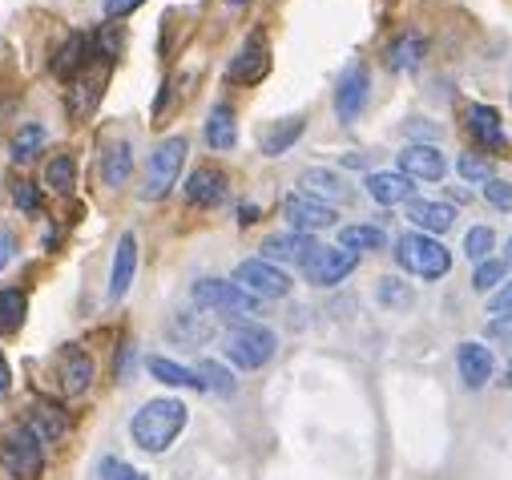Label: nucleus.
I'll return each instance as SVG.
<instances>
[{
	"instance_id": "obj_1",
	"label": "nucleus",
	"mask_w": 512,
	"mask_h": 480,
	"mask_svg": "<svg viewBox=\"0 0 512 480\" xmlns=\"http://www.w3.org/2000/svg\"><path fill=\"white\" fill-rule=\"evenodd\" d=\"M186 420H190V412L182 400H150L142 412H134L130 436L142 452H166L178 440V432L186 428Z\"/></svg>"
},
{
	"instance_id": "obj_2",
	"label": "nucleus",
	"mask_w": 512,
	"mask_h": 480,
	"mask_svg": "<svg viewBox=\"0 0 512 480\" xmlns=\"http://www.w3.org/2000/svg\"><path fill=\"white\" fill-rule=\"evenodd\" d=\"M396 259L408 275H420V279H444L452 271V255L444 243H436L432 234L416 230V234H404L396 243Z\"/></svg>"
},
{
	"instance_id": "obj_3",
	"label": "nucleus",
	"mask_w": 512,
	"mask_h": 480,
	"mask_svg": "<svg viewBox=\"0 0 512 480\" xmlns=\"http://www.w3.org/2000/svg\"><path fill=\"white\" fill-rule=\"evenodd\" d=\"M275 347H279V339L263 323H234L226 331V359H230V364H238V368H246V372L271 364Z\"/></svg>"
},
{
	"instance_id": "obj_4",
	"label": "nucleus",
	"mask_w": 512,
	"mask_h": 480,
	"mask_svg": "<svg viewBox=\"0 0 512 480\" xmlns=\"http://www.w3.org/2000/svg\"><path fill=\"white\" fill-rule=\"evenodd\" d=\"M41 444H45V440H41L29 424L9 428L5 440H0V464H5V472L17 476V480H33V476H41V468H45Z\"/></svg>"
},
{
	"instance_id": "obj_5",
	"label": "nucleus",
	"mask_w": 512,
	"mask_h": 480,
	"mask_svg": "<svg viewBox=\"0 0 512 480\" xmlns=\"http://www.w3.org/2000/svg\"><path fill=\"white\" fill-rule=\"evenodd\" d=\"M182 162H186V138H166V142L150 154L142 198H162V194H170V186H174L178 174H182Z\"/></svg>"
},
{
	"instance_id": "obj_6",
	"label": "nucleus",
	"mask_w": 512,
	"mask_h": 480,
	"mask_svg": "<svg viewBox=\"0 0 512 480\" xmlns=\"http://www.w3.org/2000/svg\"><path fill=\"white\" fill-rule=\"evenodd\" d=\"M190 295H194L198 307H206V311H222V315H250L254 307H259V299H254L246 287H238V283H222V279H198Z\"/></svg>"
},
{
	"instance_id": "obj_7",
	"label": "nucleus",
	"mask_w": 512,
	"mask_h": 480,
	"mask_svg": "<svg viewBox=\"0 0 512 480\" xmlns=\"http://www.w3.org/2000/svg\"><path fill=\"white\" fill-rule=\"evenodd\" d=\"M234 283L246 287L254 299H283V295L291 291V279H287L275 263H267V259H246V263H238Z\"/></svg>"
},
{
	"instance_id": "obj_8",
	"label": "nucleus",
	"mask_w": 512,
	"mask_h": 480,
	"mask_svg": "<svg viewBox=\"0 0 512 480\" xmlns=\"http://www.w3.org/2000/svg\"><path fill=\"white\" fill-rule=\"evenodd\" d=\"M367 97H371L367 65H347L339 77V89H335V117L339 122H355V117L367 109Z\"/></svg>"
},
{
	"instance_id": "obj_9",
	"label": "nucleus",
	"mask_w": 512,
	"mask_h": 480,
	"mask_svg": "<svg viewBox=\"0 0 512 480\" xmlns=\"http://www.w3.org/2000/svg\"><path fill=\"white\" fill-rule=\"evenodd\" d=\"M355 267H359V255H355V251H347V247H319V255L303 267V275H307V283H315V287H335V283H343Z\"/></svg>"
},
{
	"instance_id": "obj_10",
	"label": "nucleus",
	"mask_w": 512,
	"mask_h": 480,
	"mask_svg": "<svg viewBox=\"0 0 512 480\" xmlns=\"http://www.w3.org/2000/svg\"><path fill=\"white\" fill-rule=\"evenodd\" d=\"M283 214H287V222H291L299 234L335 226V210H331V202H319V198H311V194H291V198L283 202Z\"/></svg>"
},
{
	"instance_id": "obj_11",
	"label": "nucleus",
	"mask_w": 512,
	"mask_h": 480,
	"mask_svg": "<svg viewBox=\"0 0 512 480\" xmlns=\"http://www.w3.org/2000/svg\"><path fill=\"white\" fill-rule=\"evenodd\" d=\"M319 255V243L311 234H271L267 243H263V259L267 263H299V267H307L311 259Z\"/></svg>"
},
{
	"instance_id": "obj_12",
	"label": "nucleus",
	"mask_w": 512,
	"mask_h": 480,
	"mask_svg": "<svg viewBox=\"0 0 512 480\" xmlns=\"http://www.w3.org/2000/svg\"><path fill=\"white\" fill-rule=\"evenodd\" d=\"M464 122H468V130H472V138L484 146V150H492V154H500V150H508V138H504V126H500V113L492 109V105H480V101H472L468 109H464Z\"/></svg>"
},
{
	"instance_id": "obj_13",
	"label": "nucleus",
	"mask_w": 512,
	"mask_h": 480,
	"mask_svg": "<svg viewBox=\"0 0 512 480\" xmlns=\"http://www.w3.org/2000/svg\"><path fill=\"white\" fill-rule=\"evenodd\" d=\"M267 73H271V49L263 41H246L238 49V57L230 61V69H226V77L234 85H254V81H263Z\"/></svg>"
},
{
	"instance_id": "obj_14",
	"label": "nucleus",
	"mask_w": 512,
	"mask_h": 480,
	"mask_svg": "<svg viewBox=\"0 0 512 480\" xmlns=\"http://www.w3.org/2000/svg\"><path fill=\"white\" fill-rule=\"evenodd\" d=\"M400 174H408V178H416V182H440L444 174H448V158L436 150V146H408L404 154H400Z\"/></svg>"
},
{
	"instance_id": "obj_15",
	"label": "nucleus",
	"mask_w": 512,
	"mask_h": 480,
	"mask_svg": "<svg viewBox=\"0 0 512 480\" xmlns=\"http://www.w3.org/2000/svg\"><path fill=\"white\" fill-rule=\"evenodd\" d=\"M138 271V238L134 234H121L117 238V251H113V267H109V299H125Z\"/></svg>"
},
{
	"instance_id": "obj_16",
	"label": "nucleus",
	"mask_w": 512,
	"mask_h": 480,
	"mask_svg": "<svg viewBox=\"0 0 512 480\" xmlns=\"http://www.w3.org/2000/svg\"><path fill=\"white\" fill-rule=\"evenodd\" d=\"M456 368H460V380H464L468 388H484V384L492 380V372H496L492 351H488L484 343H476V339H468V343L456 347Z\"/></svg>"
},
{
	"instance_id": "obj_17",
	"label": "nucleus",
	"mask_w": 512,
	"mask_h": 480,
	"mask_svg": "<svg viewBox=\"0 0 512 480\" xmlns=\"http://www.w3.org/2000/svg\"><path fill=\"white\" fill-rule=\"evenodd\" d=\"M93 376H97V368H93V355L89 351H81V347H65L61 351V384H65L69 396L89 392Z\"/></svg>"
},
{
	"instance_id": "obj_18",
	"label": "nucleus",
	"mask_w": 512,
	"mask_h": 480,
	"mask_svg": "<svg viewBox=\"0 0 512 480\" xmlns=\"http://www.w3.org/2000/svg\"><path fill=\"white\" fill-rule=\"evenodd\" d=\"M109 65H113V61L97 57V61H93L77 81H73V93H69V109H73V113H89V109L97 105L101 85H105V77H109Z\"/></svg>"
},
{
	"instance_id": "obj_19",
	"label": "nucleus",
	"mask_w": 512,
	"mask_h": 480,
	"mask_svg": "<svg viewBox=\"0 0 512 480\" xmlns=\"http://www.w3.org/2000/svg\"><path fill=\"white\" fill-rule=\"evenodd\" d=\"M367 194H371L379 206L408 202V198H412V178L400 174V170H375V174H367Z\"/></svg>"
},
{
	"instance_id": "obj_20",
	"label": "nucleus",
	"mask_w": 512,
	"mask_h": 480,
	"mask_svg": "<svg viewBox=\"0 0 512 480\" xmlns=\"http://www.w3.org/2000/svg\"><path fill=\"white\" fill-rule=\"evenodd\" d=\"M186 198L194 206H218L226 198V174L214 170V166H198L190 178H186Z\"/></svg>"
},
{
	"instance_id": "obj_21",
	"label": "nucleus",
	"mask_w": 512,
	"mask_h": 480,
	"mask_svg": "<svg viewBox=\"0 0 512 480\" xmlns=\"http://www.w3.org/2000/svg\"><path fill=\"white\" fill-rule=\"evenodd\" d=\"M408 218L424 230V234H444L452 222H456V210L448 202H432V198H416L408 206Z\"/></svg>"
},
{
	"instance_id": "obj_22",
	"label": "nucleus",
	"mask_w": 512,
	"mask_h": 480,
	"mask_svg": "<svg viewBox=\"0 0 512 480\" xmlns=\"http://www.w3.org/2000/svg\"><path fill=\"white\" fill-rule=\"evenodd\" d=\"M130 170H134V150H130V142H113L105 154H101V178H105V186H125L130 182Z\"/></svg>"
},
{
	"instance_id": "obj_23",
	"label": "nucleus",
	"mask_w": 512,
	"mask_h": 480,
	"mask_svg": "<svg viewBox=\"0 0 512 480\" xmlns=\"http://www.w3.org/2000/svg\"><path fill=\"white\" fill-rule=\"evenodd\" d=\"M424 61V37L420 33H404L388 45V69L392 73H412Z\"/></svg>"
},
{
	"instance_id": "obj_24",
	"label": "nucleus",
	"mask_w": 512,
	"mask_h": 480,
	"mask_svg": "<svg viewBox=\"0 0 512 480\" xmlns=\"http://www.w3.org/2000/svg\"><path fill=\"white\" fill-rule=\"evenodd\" d=\"M206 142L214 150H234L238 142V126H234V109L230 105H214L206 117Z\"/></svg>"
},
{
	"instance_id": "obj_25",
	"label": "nucleus",
	"mask_w": 512,
	"mask_h": 480,
	"mask_svg": "<svg viewBox=\"0 0 512 480\" xmlns=\"http://www.w3.org/2000/svg\"><path fill=\"white\" fill-rule=\"evenodd\" d=\"M303 117H287V122H279V126H271L267 134H263V154L267 158H279V154H287L299 138H303Z\"/></svg>"
},
{
	"instance_id": "obj_26",
	"label": "nucleus",
	"mask_w": 512,
	"mask_h": 480,
	"mask_svg": "<svg viewBox=\"0 0 512 480\" xmlns=\"http://www.w3.org/2000/svg\"><path fill=\"white\" fill-rule=\"evenodd\" d=\"M303 186H307L303 194H311V198H319V202H323V198H331V202H343V198H347V186H343V178H339L335 170H319V166H315V170L303 174Z\"/></svg>"
},
{
	"instance_id": "obj_27",
	"label": "nucleus",
	"mask_w": 512,
	"mask_h": 480,
	"mask_svg": "<svg viewBox=\"0 0 512 480\" xmlns=\"http://www.w3.org/2000/svg\"><path fill=\"white\" fill-rule=\"evenodd\" d=\"M45 444H57L65 432H69V420H65V412L61 408H53V404H37L33 408V424H29Z\"/></svg>"
},
{
	"instance_id": "obj_28",
	"label": "nucleus",
	"mask_w": 512,
	"mask_h": 480,
	"mask_svg": "<svg viewBox=\"0 0 512 480\" xmlns=\"http://www.w3.org/2000/svg\"><path fill=\"white\" fill-rule=\"evenodd\" d=\"M150 376L162 380V384H170V388H202L198 372L174 364V359H166V355H154V359H150Z\"/></svg>"
},
{
	"instance_id": "obj_29",
	"label": "nucleus",
	"mask_w": 512,
	"mask_h": 480,
	"mask_svg": "<svg viewBox=\"0 0 512 480\" xmlns=\"http://www.w3.org/2000/svg\"><path fill=\"white\" fill-rule=\"evenodd\" d=\"M25 311H29V299L25 291H0V335H17L21 323H25Z\"/></svg>"
},
{
	"instance_id": "obj_30",
	"label": "nucleus",
	"mask_w": 512,
	"mask_h": 480,
	"mask_svg": "<svg viewBox=\"0 0 512 480\" xmlns=\"http://www.w3.org/2000/svg\"><path fill=\"white\" fill-rule=\"evenodd\" d=\"M383 243H388V234H383L379 226H343V234H339V247H347V251H383Z\"/></svg>"
},
{
	"instance_id": "obj_31",
	"label": "nucleus",
	"mask_w": 512,
	"mask_h": 480,
	"mask_svg": "<svg viewBox=\"0 0 512 480\" xmlns=\"http://www.w3.org/2000/svg\"><path fill=\"white\" fill-rule=\"evenodd\" d=\"M45 142H49L45 126H37V122L21 126V130H17V138H13V162H33V158L45 150Z\"/></svg>"
},
{
	"instance_id": "obj_32",
	"label": "nucleus",
	"mask_w": 512,
	"mask_h": 480,
	"mask_svg": "<svg viewBox=\"0 0 512 480\" xmlns=\"http://www.w3.org/2000/svg\"><path fill=\"white\" fill-rule=\"evenodd\" d=\"M45 182H49L57 194H73V186H77V166H73V158H69V154H53L49 166H45Z\"/></svg>"
},
{
	"instance_id": "obj_33",
	"label": "nucleus",
	"mask_w": 512,
	"mask_h": 480,
	"mask_svg": "<svg viewBox=\"0 0 512 480\" xmlns=\"http://www.w3.org/2000/svg\"><path fill=\"white\" fill-rule=\"evenodd\" d=\"M375 299L383 303V307H392V311H408L412 303H416V295H412V287L404 283V279H379V287H375Z\"/></svg>"
},
{
	"instance_id": "obj_34",
	"label": "nucleus",
	"mask_w": 512,
	"mask_h": 480,
	"mask_svg": "<svg viewBox=\"0 0 512 480\" xmlns=\"http://www.w3.org/2000/svg\"><path fill=\"white\" fill-rule=\"evenodd\" d=\"M194 372H198V380H202L206 392H218V396H230V392H234V376H230L222 364H214V359H202Z\"/></svg>"
},
{
	"instance_id": "obj_35",
	"label": "nucleus",
	"mask_w": 512,
	"mask_h": 480,
	"mask_svg": "<svg viewBox=\"0 0 512 480\" xmlns=\"http://www.w3.org/2000/svg\"><path fill=\"white\" fill-rule=\"evenodd\" d=\"M496 247V234H492V226H472L468 230V238H464V255L472 259V263H488V251Z\"/></svg>"
},
{
	"instance_id": "obj_36",
	"label": "nucleus",
	"mask_w": 512,
	"mask_h": 480,
	"mask_svg": "<svg viewBox=\"0 0 512 480\" xmlns=\"http://www.w3.org/2000/svg\"><path fill=\"white\" fill-rule=\"evenodd\" d=\"M504 271H508V263H500V259H488V263H476V275H472V287H476L480 295H488V291H500V287H504Z\"/></svg>"
},
{
	"instance_id": "obj_37",
	"label": "nucleus",
	"mask_w": 512,
	"mask_h": 480,
	"mask_svg": "<svg viewBox=\"0 0 512 480\" xmlns=\"http://www.w3.org/2000/svg\"><path fill=\"white\" fill-rule=\"evenodd\" d=\"M456 170H460L464 182H476V186H488V182H492V162L480 158V154H460Z\"/></svg>"
},
{
	"instance_id": "obj_38",
	"label": "nucleus",
	"mask_w": 512,
	"mask_h": 480,
	"mask_svg": "<svg viewBox=\"0 0 512 480\" xmlns=\"http://www.w3.org/2000/svg\"><path fill=\"white\" fill-rule=\"evenodd\" d=\"M97 476H101V480H150V476H142L134 464H125V460H117V456H105L101 468H97Z\"/></svg>"
},
{
	"instance_id": "obj_39",
	"label": "nucleus",
	"mask_w": 512,
	"mask_h": 480,
	"mask_svg": "<svg viewBox=\"0 0 512 480\" xmlns=\"http://www.w3.org/2000/svg\"><path fill=\"white\" fill-rule=\"evenodd\" d=\"M484 198H488L496 210H512V182H504V178H492V182L484 186Z\"/></svg>"
},
{
	"instance_id": "obj_40",
	"label": "nucleus",
	"mask_w": 512,
	"mask_h": 480,
	"mask_svg": "<svg viewBox=\"0 0 512 480\" xmlns=\"http://www.w3.org/2000/svg\"><path fill=\"white\" fill-rule=\"evenodd\" d=\"M194 319H198V315H190V319H174L170 331L182 335V339H190V343H202V339L210 335V327H206V323H194Z\"/></svg>"
},
{
	"instance_id": "obj_41",
	"label": "nucleus",
	"mask_w": 512,
	"mask_h": 480,
	"mask_svg": "<svg viewBox=\"0 0 512 480\" xmlns=\"http://www.w3.org/2000/svg\"><path fill=\"white\" fill-rule=\"evenodd\" d=\"M488 311H492V315H500V319H512V283H504L500 291H492Z\"/></svg>"
},
{
	"instance_id": "obj_42",
	"label": "nucleus",
	"mask_w": 512,
	"mask_h": 480,
	"mask_svg": "<svg viewBox=\"0 0 512 480\" xmlns=\"http://www.w3.org/2000/svg\"><path fill=\"white\" fill-rule=\"evenodd\" d=\"M13 202L21 206V210H37L41 206V198H37V190H33V182H17V190H13Z\"/></svg>"
},
{
	"instance_id": "obj_43",
	"label": "nucleus",
	"mask_w": 512,
	"mask_h": 480,
	"mask_svg": "<svg viewBox=\"0 0 512 480\" xmlns=\"http://www.w3.org/2000/svg\"><path fill=\"white\" fill-rule=\"evenodd\" d=\"M142 5H146V0H105V17H130Z\"/></svg>"
},
{
	"instance_id": "obj_44",
	"label": "nucleus",
	"mask_w": 512,
	"mask_h": 480,
	"mask_svg": "<svg viewBox=\"0 0 512 480\" xmlns=\"http://www.w3.org/2000/svg\"><path fill=\"white\" fill-rule=\"evenodd\" d=\"M13 251H17V238H13L9 230H0V271L13 263Z\"/></svg>"
},
{
	"instance_id": "obj_45",
	"label": "nucleus",
	"mask_w": 512,
	"mask_h": 480,
	"mask_svg": "<svg viewBox=\"0 0 512 480\" xmlns=\"http://www.w3.org/2000/svg\"><path fill=\"white\" fill-rule=\"evenodd\" d=\"M408 134H416V138H440V130H436V126H420V122H412V126H408Z\"/></svg>"
},
{
	"instance_id": "obj_46",
	"label": "nucleus",
	"mask_w": 512,
	"mask_h": 480,
	"mask_svg": "<svg viewBox=\"0 0 512 480\" xmlns=\"http://www.w3.org/2000/svg\"><path fill=\"white\" fill-rule=\"evenodd\" d=\"M9 384H13V372H9V364H5V355H0V396L9 392Z\"/></svg>"
},
{
	"instance_id": "obj_47",
	"label": "nucleus",
	"mask_w": 512,
	"mask_h": 480,
	"mask_svg": "<svg viewBox=\"0 0 512 480\" xmlns=\"http://www.w3.org/2000/svg\"><path fill=\"white\" fill-rule=\"evenodd\" d=\"M238 214H242V222H254V218H259V206H242Z\"/></svg>"
},
{
	"instance_id": "obj_48",
	"label": "nucleus",
	"mask_w": 512,
	"mask_h": 480,
	"mask_svg": "<svg viewBox=\"0 0 512 480\" xmlns=\"http://www.w3.org/2000/svg\"><path fill=\"white\" fill-rule=\"evenodd\" d=\"M504 388H512V359H508V368H504V380H500Z\"/></svg>"
},
{
	"instance_id": "obj_49",
	"label": "nucleus",
	"mask_w": 512,
	"mask_h": 480,
	"mask_svg": "<svg viewBox=\"0 0 512 480\" xmlns=\"http://www.w3.org/2000/svg\"><path fill=\"white\" fill-rule=\"evenodd\" d=\"M504 263L512 267V238H508V243H504Z\"/></svg>"
},
{
	"instance_id": "obj_50",
	"label": "nucleus",
	"mask_w": 512,
	"mask_h": 480,
	"mask_svg": "<svg viewBox=\"0 0 512 480\" xmlns=\"http://www.w3.org/2000/svg\"><path fill=\"white\" fill-rule=\"evenodd\" d=\"M226 5H246V0H226Z\"/></svg>"
}]
</instances>
